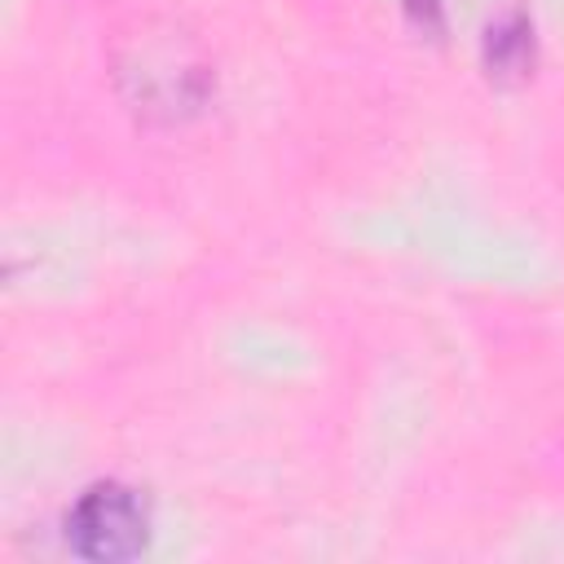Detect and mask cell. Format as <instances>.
I'll return each mask as SVG.
<instances>
[{
  "label": "cell",
  "instance_id": "cell-1",
  "mask_svg": "<svg viewBox=\"0 0 564 564\" xmlns=\"http://www.w3.org/2000/svg\"><path fill=\"white\" fill-rule=\"evenodd\" d=\"M66 542L79 560L93 564H123L137 560L150 542V516L137 489L119 480H101L79 494V502L66 516Z\"/></svg>",
  "mask_w": 564,
  "mask_h": 564
},
{
  "label": "cell",
  "instance_id": "cell-2",
  "mask_svg": "<svg viewBox=\"0 0 564 564\" xmlns=\"http://www.w3.org/2000/svg\"><path fill=\"white\" fill-rule=\"evenodd\" d=\"M485 75L502 88L533 75V26L524 13H507L485 31Z\"/></svg>",
  "mask_w": 564,
  "mask_h": 564
},
{
  "label": "cell",
  "instance_id": "cell-3",
  "mask_svg": "<svg viewBox=\"0 0 564 564\" xmlns=\"http://www.w3.org/2000/svg\"><path fill=\"white\" fill-rule=\"evenodd\" d=\"M405 18H410L414 31H423V35H441V26H445L441 0H405Z\"/></svg>",
  "mask_w": 564,
  "mask_h": 564
}]
</instances>
